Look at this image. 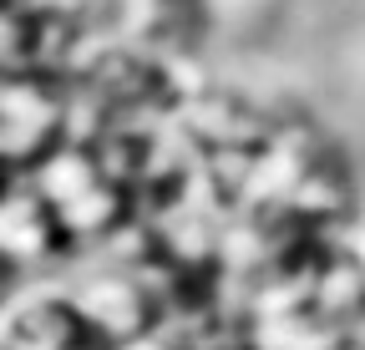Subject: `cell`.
I'll return each mask as SVG.
<instances>
[{
  "label": "cell",
  "instance_id": "cell-1",
  "mask_svg": "<svg viewBox=\"0 0 365 350\" xmlns=\"http://www.w3.org/2000/svg\"><path fill=\"white\" fill-rule=\"evenodd\" d=\"M0 350H107L76 310L71 289L36 284L0 299Z\"/></svg>",
  "mask_w": 365,
  "mask_h": 350
},
{
  "label": "cell",
  "instance_id": "cell-4",
  "mask_svg": "<svg viewBox=\"0 0 365 350\" xmlns=\"http://www.w3.org/2000/svg\"><path fill=\"white\" fill-rule=\"evenodd\" d=\"M6 173H11V163H6V153H0V198L11 193V178H6Z\"/></svg>",
  "mask_w": 365,
  "mask_h": 350
},
{
  "label": "cell",
  "instance_id": "cell-3",
  "mask_svg": "<svg viewBox=\"0 0 365 350\" xmlns=\"http://www.w3.org/2000/svg\"><path fill=\"white\" fill-rule=\"evenodd\" d=\"M11 289H16V269L6 264V259H0V299H6Z\"/></svg>",
  "mask_w": 365,
  "mask_h": 350
},
{
  "label": "cell",
  "instance_id": "cell-2",
  "mask_svg": "<svg viewBox=\"0 0 365 350\" xmlns=\"http://www.w3.org/2000/svg\"><path fill=\"white\" fill-rule=\"evenodd\" d=\"M71 299H76V310L81 320L97 330V340L112 350L132 335H148L158 330V315H153V304H148V289L137 284L132 274H86L81 284H71Z\"/></svg>",
  "mask_w": 365,
  "mask_h": 350
}]
</instances>
